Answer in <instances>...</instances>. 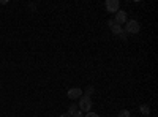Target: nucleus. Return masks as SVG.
I'll use <instances>...</instances> for the list:
<instances>
[{
    "label": "nucleus",
    "mask_w": 158,
    "mask_h": 117,
    "mask_svg": "<svg viewBox=\"0 0 158 117\" xmlns=\"http://www.w3.org/2000/svg\"><path fill=\"white\" fill-rule=\"evenodd\" d=\"M147 117H149V115H147Z\"/></svg>",
    "instance_id": "nucleus-15"
},
{
    "label": "nucleus",
    "mask_w": 158,
    "mask_h": 117,
    "mask_svg": "<svg viewBox=\"0 0 158 117\" xmlns=\"http://www.w3.org/2000/svg\"><path fill=\"white\" fill-rule=\"evenodd\" d=\"M118 25H125L127 24V21H128V16H127V13L123 11V10H118L117 13H115V19H114Z\"/></svg>",
    "instance_id": "nucleus-4"
},
{
    "label": "nucleus",
    "mask_w": 158,
    "mask_h": 117,
    "mask_svg": "<svg viewBox=\"0 0 158 117\" xmlns=\"http://www.w3.org/2000/svg\"><path fill=\"white\" fill-rule=\"evenodd\" d=\"M68 98L70 100H77V98H81V95H82V89H79V87H73V89H70L68 90Z\"/></svg>",
    "instance_id": "nucleus-5"
},
{
    "label": "nucleus",
    "mask_w": 158,
    "mask_h": 117,
    "mask_svg": "<svg viewBox=\"0 0 158 117\" xmlns=\"http://www.w3.org/2000/svg\"><path fill=\"white\" fill-rule=\"evenodd\" d=\"M71 117H84V112L77 109L76 112H73V114H71Z\"/></svg>",
    "instance_id": "nucleus-12"
},
{
    "label": "nucleus",
    "mask_w": 158,
    "mask_h": 117,
    "mask_svg": "<svg viewBox=\"0 0 158 117\" xmlns=\"http://www.w3.org/2000/svg\"><path fill=\"white\" fill-rule=\"evenodd\" d=\"M77 109H79V108H77V105H71V106L68 108V114L71 115V114H73V112H76Z\"/></svg>",
    "instance_id": "nucleus-10"
},
{
    "label": "nucleus",
    "mask_w": 158,
    "mask_h": 117,
    "mask_svg": "<svg viewBox=\"0 0 158 117\" xmlns=\"http://www.w3.org/2000/svg\"><path fill=\"white\" fill-rule=\"evenodd\" d=\"M117 117H130V111H128V109H123V111L118 112V115H117Z\"/></svg>",
    "instance_id": "nucleus-9"
},
{
    "label": "nucleus",
    "mask_w": 158,
    "mask_h": 117,
    "mask_svg": "<svg viewBox=\"0 0 158 117\" xmlns=\"http://www.w3.org/2000/svg\"><path fill=\"white\" fill-rule=\"evenodd\" d=\"M127 36H128V35H127V33H125L123 30H122L120 33H118V35H117V38H118V40H123V41L127 40Z\"/></svg>",
    "instance_id": "nucleus-11"
},
{
    "label": "nucleus",
    "mask_w": 158,
    "mask_h": 117,
    "mask_svg": "<svg viewBox=\"0 0 158 117\" xmlns=\"http://www.w3.org/2000/svg\"><path fill=\"white\" fill-rule=\"evenodd\" d=\"M104 6H106L108 13H117L118 8H120V3H118V0H106Z\"/></svg>",
    "instance_id": "nucleus-3"
},
{
    "label": "nucleus",
    "mask_w": 158,
    "mask_h": 117,
    "mask_svg": "<svg viewBox=\"0 0 158 117\" xmlns=\"http://www.w3.org/2000/svg\"><path fill=\"white\" fill-rule=\"evenodd\" d=\"M108 25H109V29H111V32H112L114 35H118V33L123 30V29H122V25H118L114 19H111V21L108 22Z\"/></svg>",
    "instance_id": "nucleus-6"
},
{
    "label": "nucleus",
    "mask_w": 158,
    "mask_h": 117,
    "mask_svg": "<svg viewBox=\"0 0 158 117\" xmlns=\"http://www.w3.org/2000/svg\"><path fill=\"white\" fill-rule=\"evenodd\" d=\"M92 98L90 97H87V95H81V98H79V105H77V108H79V111H82V112H89L90 109H92Z\"/></svg>",
    "instance_id": "nucleus-2"
},
{
    "label": "nucleus",
    "mask_w": 158,
    "mask_h": 117,
    "mask_svg": "<svg viewBox=\"0 0 158 117\" xmlns=\"http://www.w3.org/2000/svg\"><path fill=\"white\" fill-rule=\"evenodd\" d=\"M141 112L144 114V117H147L149 114H150V108H149V105H141Z\"/></svg>",
    "instance_id": "nucleus-7"
},
{
    "label": "nucleus",
    "mask_w": 158,
    "mask_h": 117,
    "mask_svg": "<svg viewBox=\"0 0 158 117\" xmlns=\"http://www.w3.org/2000/svg\"><path fill=\"white\" fill-rule=\"evenodd\" d=\"M139 30H141V25H139V22H138L136 19H128V21H127L125 30H123L127 35H128V33L136 35V33H139Z\"/></svg>",
    "instance_id": "nucleus-1"
},
{
    "label": "nucleus",
    "mask_w": 158,
    "mask_h": 117,
    "mask_svg": "<svg viewBox=\"0 0 158 117\" xmlns=\"http://www.w3.org/2000/svg\"><path fill=\"white\" fill-rule=\"evenodd\" d=\"M84 117H100L97 112H92V111H89V112H85L84 114Z\"/></svg>",
    "instance_id": "nucleus-13"
},
{
    "label": "nucleus",
    "mask_w": 158,
    "mask_h": 117,
    "mask_svg": "<svg viewBox=\"0 0 158 117\" xmlns=\"http://www.w3.org/2000/svg\"><path fill=\"white\" fill-rule=\"evenodd\" d=\"M94 90H95V89H94V86H89V87L85 89V94H84V95H87V97H92V94H94Z\"/></svg>",
    "instance_id": "nucleus-8"
},
{
    "label": "nucleus",
    "mask_w": 158,
    "mask_h": 117,
    "mask_svg": "<svg viewBox=\"0 0 158 117\" xmlns=\"http://www.w3.org/2000/svg\"><path fill=\"white\" fill-rule=\"evenodd\" d=\"M60 117H71L68 112H65V114H60Z\"/></svg>",
    "instance_id": "nucleus-14"
}]
</instances>
